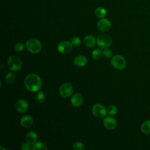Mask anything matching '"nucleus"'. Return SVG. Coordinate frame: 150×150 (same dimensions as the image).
<instances>
[{"label":"nucleus","mask_w":150,"mask_h":150,"mask_svg":"<svg viewBox=\"0 0 150 150\" xmlns=\"http://www.w3.org/2000/svg\"><path fill=\"white\" fill-rule=\"evenodd\" d=\"M102 54L106 58H111L112 57V53L111 51L108 49H104V50L102 51Z\"/></svg>","instance_id":"obj_26"},{"label":"nucleus","mask_w":150,"mask_h":150,"mask_svg":"<svg viewBox=\"0 0 150 150\" xmlns=\"http://www.w3.org/2000/svg\"><path fill=\"white\" fill-rule=\"evenodd\" d=\"M8 65L11 71H17L22 68V63L21 59L15 55L9 56L8 59Z\"/></svg>","instance_id":"obj_2"},{"label":"nucleus","mask_w":150,"mask_h":150,"mask_svg":"<svg viewBox=\"0 0 150 150\" xmlns=\"http://www.w3.org/2000/svg\"><path fill=\"white\" fill-rule=\"evenodd\" d=\"M71 43L72 45L77 47V46L80 45V44L81 43V40H80V38L79 37L74 36V37L72 38Z\"/></svg>","instance_id":"obj_27"},{"label":"nucleus","mask_w":150,"mask_h":150,"mask_svg":"<svg viewBox=\"0 0 150 150\" xmlns=\"http://www.w3.org/2000/svg\"><path fill=\"white\" fill-rule=\"evenodd\" d=\"M87 58L83 55H79L76 56L74 59V64L78 67H83L87 63Z\"/></svg>","instance_id":"obj_15"},{"label":"nucleus","mask_w":150,"mask_h":150,"mask_svg":"<svg viewBox=\"0 0 150 150\" xmlns=\"http://www.w3.org/2000/svg\"><path fill=\"white\" fill-rule=\"evenodd\" d=\"M32 149L33 150H37V149H47V147L46 145L42 142H36L35 144H33L32 146Z\"/></svg>","instance_id":"obj_20"},{"label":"nucleus","mask_w":150,"mask_h":150,"mask_svg":"<svg viewBox=\"0 0 150 150\" xmlns=\"http://www.w3.org/2000/svg\"><path fill=\"white\" fill-rule=\"evenodd\" d=\"M111 65L113 67L118 70H122L125 68L126 66V60L125 58L121 55H115L111 60Z\"/></svg>","instance_id":"obj_4"},{"label":"nucleus","mask_w":150,"mask_h":150,"mask_svg":"<svg viewBox=\"0 0 150 150\" xmlns=\"http://www.w3.org/2000/svg\"><path fill=\"white\" fill-rule=\"evenodd\" d=\"M38 139V136L36 132L33 131H30L28 132L26 135V141L30 145H33L35 144Z\"/></svg>","instance_id":"obj_14"},{"label":"nucleus","mask_w":150,"mask_h":150,"mask_svg":"<svg viewBox=\"0 0 150 150\" xmlns=\"http://www.w3.org/2000/svg\"><path fill=\"white\" fill-rule=\"evenodd\" d=\"M70 101L71 104L74 107H79L81 105L83 102V96L79 93H76L71 97Z\"/></svg>","instance_id":"obj_12"},{"label":"nucleus","mask_w":150,"mask_h":150,"mask_svg":"<svg viewBox=\"0 0 150 150\" xmlns=\"http://www.w3.org/2000/svg\"><path fill=\"white\" fill-rule=\"evenodd\" d=\"M16 79V76L15 74L12 73V72H10L8 73L5 77V80L6 82V83L8 84H12L13 82H14V81Z\"/></svg>","instance_id":"obj_19"},{"label":"nucleus","mask_w":150,"mask_h":150,"mask_svg":"<svg viewBox=\"0 0 150 150\" xmlns=\"http://www.w3.org/2000/svg\"><path fill=\"white\" fill-rule=\"evenodd\" d=\"M25 87L31 92H36L42 87V80L36 74L32 73L27 75L24 80Z\"/></svg>","instance_id":"obj_1"},{"label":"nucleus","mask_w":150,"mask_h":150,"mask_svg":"<svg viewBox=\"0 0 150 150\" xmlns=\"http://www.w3.org/2000/svg\"><path fill=\"white\" fill-rule=\"evenodd\" d=\"M107 112L105 107L101 104H96L92 107V113L96 118H102L105 116Z\"/></svg>","instance_id":"obj_6"},{"label":"nucleus","mask_w":150,"mask_h":150,"mask_svg":"<svg viewBox=\"0 0 150 150\" xmlns=\"http://www.w3.org/2000/svg\"><path fill=\"white\" fill-rule=\"evenodd\" d=\"M97 28L101 32H107L111 27V23L108 19L101 18L100 19L97 24Z\"/></svg>","instance_id":"obj_9"},{"label":"nucleus","mask_w":150,"mask_h":150,"mask_svg":"<svg viewBox=\"0 0 150 150\" xmlns=\"http://www.w3.org/2000/svg\"><path fill=\"white\" fill-rule=\"evenodd\" d=\"M107 112L109 115H114L117 112V107L115 105H110L107 107Z\"/></svg>","instance_id":"obj_21"},{"label":"nucleus","mask_w":150,"mask_h":150,"mask_svg":"<svg viewBox=\"0 0 150 150\" xmlns=\"http://www.w3.org/2000/svg\"><path fill=\"white\" fill-rule=\"evenodd\" d=\"M33 123V120L29 115H25L22 117L20 120L21 125L24 128H29L32 126Z\"/></svg>","instance_id":"obj_13"},{"label":"nucleus","mask_w":150,"mask_h":150,"mask_svg":"<svg viewBox=\"0 0 150 150\" xmlns=\"http://www.w3.org/2000/svg\"><path fill=\"white\" fill-rule=\"evenodd\" d=\"M104 127L108 129H113L116 128L117 123L115 119L111 117H105L103 120Z\"/></svg>","instance_id":"obj_10"},{"label":"nucleus","mask_w":150,"mask_h":150,"mask_svg":"<svg viewBox=\"0 0 150 150\" xmlns=\"http://www.w3.org/2000/svg\"><path fill=\"white\" fill-rule=\"evenodd\" d=\"M30 144H29L28 142L23 143L21 145V149L23 150H30L32 148L30 146Z\"/></svg>","instance_id":"obj_28"},{"label":"nucleus","mask_w":150,"mask_h":150,"mask_svg":"<svg viewBox=\"0 0 150 150\" xmlns=\"http://www.w3.org/2000/svg\"><path fill=\"white\" fill-rule=\"evenodd\" d=\"M73 149L74 150H83L85 149V146L80 142H76L73 144Z\"/></svg>","instance_id":"obj_24"},{"label":"nucleus","mask_w":150,"mask_h":150,"mask_svg":"<svg viewBox=\"0 0 150 150\" xmlns=\"http://www.w3.org/2000/svg\"><path fill=\"white\" fill-rule=\"evenodd\" d=\"M28 108V104L26 100L23 99L19 100L16 103V109L20 113L26 112Z\"/></svg>","instance_id":"obj_11"},{"label":"nucleus","mask_w":150,"mask_h":150,"mask_svg":"<svg viewBox=\"0 0 150 150\" xmlns=\"http://www.w3.org/2000/svg\"><path fill=\"white\" fill-rule=\"evenodd\" d=\"M101 54H102V51H101V50L99 49H96L93 51L91 53V56L93 59L97 60L99 58H100Z\"/></svg>","instance_id":"obj_22"},{"label":"nucleus","mask_w":150,"mask_h":150,"mask_svg":"<svg viewBox=\"0 0 150 150\" xmlns=\"http://www.w3.org/2000/svg\"><path fill=\"white\" fill-rule=\"evenodd\" d=\"M84 43L87 47L91 48L96 45L97 41L96 40V39L93 36L87 35L84 39Z\"/></svg>","instance_id":"obj_16"},{"label":"nucleus","mask_w":150,"mask_h":150,"mask_svg":"<svg viewBox=\"0 0 150 150\" xmlns=\"http://www.w3.org/2000/svg\"><path fill=\"white\" fill-rule=\"evenodd\" d=\"M73 87L69 83H63L59 88V94L63 98L69 97L73 93Z\"/></svg>","instance_id":"obj_7"},{"label":"nucleus","mask_w":150,"mask_h":150,"mask_svg":"<svg viewBox=\"0 0 150 150\" xmlns=\"http://www.w3.org/2000/svg\"><path fill=\"white\" fill-rule=\"evenodd\" d=\"M27 50L32 53H38L42 49V45L39 40L36 39H30L26 43Z\"/></svg>","instance_id":"obj_3"},{"label":"nucleus","mask_w":150,"mask_h":150,"mask_svg":"<svg viewBox=\"0 0 150 150\" xmlns=\"http://www.w3.org/2000/svg\"><path fill=\"white\" fill-rule=\"evenodd\" d=\"M72 44L67 40L60 42L57 45V50L63 54H68L72 50Z\"/></svg>","instance_id":"obj_8"},{"label":"nucleus","mask_w":150,"mask_h":150,"mask_svg":"<svg viewBox=\"0 0 150 150\" xmlns=\"http://www.w3.org/2000/svg\"><path fill=\"white\" fill-rule=\"evenodd\" d=\"M112 42V38L107 34H102L98 36L97 44L101 49H105L110 46Z\"/></svg>","instance_id":"obj_5"},{"label":"nucleus","mask_w":150,"mask_h":150,"mask_svg":"<svg viewBox=\"0 0 150 150\" xmlns=\"http://www.w3.org/2000/svg\"><path fill=\"white\" fill-rule=\"evenodd\" d=\"M141 130L145 134H150V120H146L142 124Z\"/></svg>","instance_id":"obj_17"},{"label":"nucleus","mask_w":150,"mask_h":150,"mask_svg":"<svg viewBox=\"0 0 150 150\" xmlns=\"http://www.w3.org/2000/svg\"><path fill=\"white\" fill-rule=\"evenodd\" d=\"M106 13H107V12H106V10L101 7V6H100V7H98L96 8V9L95 10V15L98 18H104L105 15H106Z\"/></svg>","instance_id":"obj_18"},{"label":"nucleus","mask_w":150,"mask_h":150,"mask_svg":"<svg viewBox=\"0 0 150 150\" xmlns=\"http://www.w3.org/2000/svg\"><path fill=\"white\" fill-rule=\"evenodd\" d=\"M36 100L39 103H43L45 100V95L44 93L42 91L38 92L36 95Z\"/></svg>","instance_id":"obj_23"},{"label":"nucleus","mask_w":150,"mask_h":150,"mask_svg":"<svg viewBox=\"0 0 150 150\" xmlns=\"http://www.w3.org/2000/svg\"><path fill=\"white\" fill-rule=\"evenodd\" d=\"M24 47H25V46H24V44L22 42H18L15 44V46H14V48H15V50L18 52H22L23 49H24Z\"/></svg>","instance_id":"obj_25"}]
</instances>
